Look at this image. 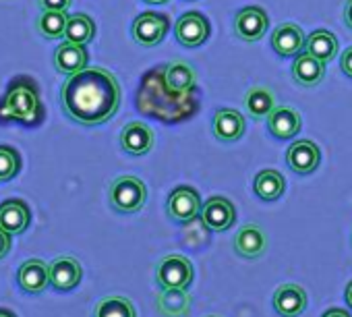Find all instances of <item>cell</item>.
Returning a JSON list of instances; mask_svg holds the SVG:
<instances>
[{"label": "cell", "mask_w": 352, "mask_h": 317, "mask_svg": "<svg viewBox=\"0 0 352 317\" xmlns=\"http://www.w3.org/2000/svg\"><path fill=\"white\" fill-rule=\"evenodd\" d=\"M60 104L65 114L85 127L110 120L120 106L118 79L102 67H85L69 75L60 87Z\"/></svg>", "instance_id": "1"}, {"label": "cell", "mask_w": 352, "mask_h": 317, "mask_svg": "<svg viewBox=\"0 0 352 317\" xmlns=\"http://www.w3.org/2000/svg\"><path fill=\"white\" fill-rule=\"evenodd\" d=\"M147 187L137 177H118L110 185V206L120 214H135L145 206Z\"/></svg>", "instance_id": "2"}, {"label": "cell", "mask_w": 352, "mask_h": 317, "mask_svg": "<svg viewBox=\"0 0 352 317\" xmlns=\"http://www.w3.org/2000/svg\"><path fill=\"white\" fill-rule=\"evenodd\" d=\"M155 280L162 288H189L193 282V263L185 255H168L157 263Z\"/></svg>", "instance_id": "3"}, {"label": "cell", "mask_w": 352, "mask_h": 317, "mask_svg": "<svg viewBox=\"0 0 352 317\" xmlns=\"http://www.w3.org/2000/svg\"><path fill=\"white\" fill-rule=\"evenodd\" d=\"M5 114L21 122H34L40 114V98L36 89L30 85L13 87L5 98Z\"/></svg>", "instance_id": "4"}, {"label": "cell", "mask_w": 352, "mask_h": 317, "mask_svg": "<svg viewBox=\"0 0 352 317\" xmlns=\"http://www.w3.org/2000/svg\"><path fill=\"white\" fill-rule=\"evenodd\" d=\"M201 208V197L193 187H176L168 197V216L176 222L195 220Z\"/></svg>", "instance_id": "5"}, {"label": "cell", "mask_w": 352, "mask_h": 317, "mask_svg": "<svg viewBox=\"0 0 352 317\" xmlns=\"http://www.w3.org/2000/svg\"><path fill=\"white\" fill-rule=\"evenodd\" d=\"M133 38L137 44L151 48L157 46L168 34V17L160 13H143L133 21Z\"/></svg>", "instance_id": "6"}, {"label": "cell", "mask_w": 352, "mask_h": 317, "mask_svg": "<svg viewBox=\"0 0 352 317\" xmlns=\"http://www.w3.org/2000/svg\"><path fill=\"white\" fill-rule=\"evenodd\" d=\"M176 38L187 48H197L210 38V21L197 11L185 13L176 21Z\"/></svg>", "instance_id": "7"}, {"label": "cell", "mask_w": 352, "mask_h": 317, "mask_svg": "<svg viewBox=\"0 0 352 317\" xmlns=\"http://www.w3.org/2000/svg\"><path fill=\"white\" fill-rule=\"evenodd\" d=\"M201 220L210 230H228L236 220V210L226 197H210L201 208Z\"/></svg>", "instance_id": "8"}, {"label": "cell", "mask_w": 352, "mask_h": 317, "mask_svg": "<svg viewBox=\"0 0 352 317\" xmlns=\"http://www.w3.org/2000/svg\"><path fill=\"white\" fill-rule=\"evenodd\" d=\"M267 13L259 7H247L239 11L234 19V32L241 40L245 42H257L265 36L267 32Z\"/></svg>", "instance_id": "9"}, {"label": "cell", "mask_w": 352, "mask_h": 317, "mask_svg": "<svg viewBox=\"0 0 352 317\" xmlns=\"http://www.w3.org/2000/svg\"><path fill=\"white\" fill-rule=\"evenodd\" d=\"M286 160H288V166L296 175H311L319 166L321 153H319V147L313 141L302 139V141H296V143H292L288 147Z\"/></svg>", "instance_id": "10"}, {"label": "cell", "mask_w": 352, "mask_h": 317, "mask_svg": "<svg viewBox=\"0 0 352 317\" xmlns=\"http://www.w3.org/2000/svg\"><path fill=\"white\" fill-rule=\"evenodd\" d=\"M19 286L30 294H40L50 286V265L42 259H28L17 272Z\"/></svg>", "instance_id": "11"}, {"label": "cell", "mask_w": 352, "mask_h": 317, "mask_svg": "<svg viewBox=\"0 0 352 317\" xmlns=\"http://www.w3.org/2000/svg\"><path fill=\"white\" fill-rule=\"evenodd\" d=\"M83 276V267L75 257L63 255L50 263V284L56 290H73Z\"/></svg>", "instance_id": "12"}, {"label": "cell", "mask_w": 352, "mask_h": 317, "mask_svg": "<svg viewBox=\"0 0 352 317\" xmlns=\"http://www.w3.org/2000/svg\"><path fill=\"white\" fill-rule=\"evenodd\" d=\"M234 251L245 259H257L267 251V237L257 224L243 226L234 237Z\"/></svg>", "instance_id": "13"}, {"label": "cell", "mask_w": 352, "mask_h": 317, "mask_svg": "<svg viewBox=\"0 0 352 317\" xmlns=\"http://www.w3.org/2000/svg\"><path fill=\"white\" fill-rule=\"evenodd\" d=\"M120 147L131 155H145L153 147V133L147 124L135 120L129 122L120 133Z\"/></svg>", "instance_id": "14"}, {"label": "cell", "mask_w": 352, "mask_h": 317, "mask_svg": "<svg viewBox=\"0 0 352 317\" xmlns=\"http://www.w3.org/2000/svg\"><path fill=\"white\" fill-rule=\"evenodd\" d=\"M274 309L282 317H298L307 309V292L298 284H284L274 294Z\"/></svg>", "instance_id": "15"}, {"label": "cell", "mask_w": 352, "mask_h": 317, "mask_svg": "<svg viewBox=\"0 0 352 317\" xmlns=\"http://www.w3.org/2000/svg\"><path fill=\"white\" fill-rule=\"evenodd\" d=\"M307 40L305 34L298 25L294 23H284L280 25L274 36H272V48L276 50V54L280 56H294L300 54V50L305 48Z\"/></svg>", "instance_id": "16"}, {"label": "cell", "mask_w": 352, "mask_h": 317, "mask_svg": "<svg viewBox=\"0 0 352 317\" xmlns=\"http://www.w3.org/2000/svg\"><path fill=\"white\" fill-rule=\"evenodd\" d=\"M300 124H302L300 114L290 106H278L267 116V127L278 139L296 137L298 131H300Z\"/></svg>", "instance_id": "17"}, {"label": "cell", "mask_w": 352, "mask_h": 317, "mask_svg": "<svg viewBox=\"0 0 352 317\" xmlns=\"http://www.w3.org/2000/svg\"><path fill=\"white\" fill-rule=\"evenodd\" d=\"M30 208L21 199H9L0 206V228L9 234H21L30 226Z\"/></svg>", "instance_id": "18"}, {"label": "cell", "mask_w": 352, "mask_h": 317, "mask_svg": "<svg viewBox=\"0 0 352 317\" xmlns=\"http://www.w3.org/2000/svg\"><path fill=\"white\" fill-rule=\"evenodd\" d=\"M54 67L58 73H65V75H75V73L83 71L87 67L85 48L81 44H73L67 40L54 52Z\"/></svg>", "instance_id": "19"}, {"label": "cell", "mask_w": 352, "mask_h": 317, "mask_svg": "<svg viewBox=\"0 0 352 317\" xmlns=\"http://www.w3.org/2000/svg\"><path fill=\"white\" fill-rule=\"evenodd\" d=\"M325 75V63L315 58L309 52H300L292 65V77L298 85L302 87H313L317 85Z\"/></svg>", "instance_id": "20"}, {"label": "cell", "mask_w": 352, "mask_h": 317, "mask_svg": "<svg viewBox=\"0 0 352 317\" xmlns=\"http://www.w3.org/2000/svg\"><path fill=\"white\" fill-rule=\"evenodd\" d=\"M214 133L220 141H236L245 133V116L239 110L222 108L214 116Z\"/></svg>", "instance_id": "21"}, {"label": "cell", "mask_w": 352, "mask_h": 317, "mask_svg": "<svg viewBox=\"0 0 352 317\" xmlns=\"http://www.w3.org/2000/svg\"><path fill=\"white\" fill-rule=\"evenodd\" d=\"M157 309L166 317H183L191 309V294L187 288H164L157 294Z\"/></svg>", "instance_id": "22"}, {"label": "cell", "mask_w": 352, "mask_h": 317, "mask_svg": "<svg viewBox=\"0 0 352 317\" xmlns=\"http://www.w3.org/2000/svg\"><path fill=\"white\" fill-rule=\"evenodd\" d=\"M305 50L309 54H313L315 58L327 63L331 61L336 54H338V40L331 32L327 30H317L313 32L309 38H307V44H305Z\"/></svg>", "instance_id": "23"}, {"label": "cell", "mask_w": 352, "mask_h": 317, "mask_svg": "<svg viewBox=\"0 0 352 317\" xmlns=\"http://www.w3.org/2000/svg\"><path fill=\"white\" fill-rule=\"evenodd\" d=\"M255 193L263 199V201H276L284 195L286 189V181L278 171H261L255 177V185H253Z\"/></svg>", "instance_id": "24"}, {"label": "cell", "mask_w": 352, "mask_h": 317, "mask_svg": "<svg viewBox=\"0 0 352 317\" xmlns=\"http://www.w3.org/2000/svg\"><path fill=\"white\" fill-rule=\"evenodd\" d=\"M96 36V25L94 21L83 15V13H77L73 17H69L67 21V32H65V38L73 44H81L85 46L87 42H91Z\"/></svg>", "instance_id": "25"}, {"label": "cell", "mask_w": 352, "mask_h": 317, "mask_svg": "<svg viewBox=\"0 0 352 317\" xmlns=\"http://www.w3.org/2000/svg\"><path fill=\"white\" fill-rule=\"evenodd\" d=\"M94 317H137L135 305L124 296H106L96 305Z\"/></svg>", "instance_id": "26"}, {"label": "cell", "mask_w": 352, "mask_h": 317, "mask_svg": "<svg viewBox=\"0 0 352 317\" xmlns=\"http://www.w3.org/2000/svg\"><path fill=\"white\" fill-rule=\"evenodd\" d=\"M195 83V73L189 65L185 63H174L166 71V85L174 94H185L193 87Z\"/></svg>", "instance_id": "27"}, {"label": "cell", "mask_w": 352, "mask_h": 317, "mask_svg": "<svg viewBox=\"0 0 352 317\" xmlns=\"http://www.w3.org/2000/svg\"><path fill=\"white\" fill-rule=\"evenodd\" d=\"M67 21L69 17L65 15V11H44L42 17L38 19V32L48 40L65 38Z\"/></svg>", "instance_id": "28"}, {"label": "cell", "mask_w": 352, "mask_h": 317, "mask_svg": "<svg viewBox=\"0 0 352 317\" xmlns=\"http://www.w3.org/2000/svg\"><path fill=\"white\" fill-rule=\"evenodd\" d=\"M245 104L251 112V116L255 118H265L270 116V112L274 110V96L270 89L265 87H253L247 98H245Z\"/></svg>", "instance_id": "29"}, {"label": "cell", "mask_w": 352, "mask_h": 317, "mask_svg": "<svg viewBox=\"0 0 352 317\" xmlns=\"http://www.w3.org/2000/svg\"><path fill=\"white\" fill-rule=\"evenodd\" d=\"M19 168H21V157L17 149L9 145H0V183L15 179Z\"/></svg>", "instance_id": "30"}, {"label": "cell", "mask_w": 352, "mask_h": 317, "mask_svg": "<svg viewBox=\"0 0 352 317\" xmlns=\"http://www.w3.org/2000/svg\"><path fill=\"white\" fill-rule=\"evenodd\" d=\"M40 5L44 11H65L71 5V0H40Z\"/></svg>", "instance_id": "31"}, {"label": "cell", "mask_w": 352, "mask_h": 317, "mask_svg": "<svg viewBox=\"0 0 352 317\" xmlns=\"http://www.w3.org/2000/svg\"><path fill=\"white\" fill-rule=\"evenodd\" d=\"M11 237H13V234H9L7 230L0 228V259L7 257V253L11 251V245H13Z\"/></svg>", "instance_id": "32"}, {"label": "cell", "mask_w": 352, "mask_h": 317, "mask_svg": "<svg viewBox=\"0 0 352 317\" xmlns=\"http://www.w3.org/2000/svg\"><path fill=\"white\" fill-rule=\"evenodd\" d=\"M340 65H342V71L352 79V48H348L344 54H342V61H340Z\"/></svg>", "instance_id": "33"}, {"label": "cell", "mask_w": 352, "mask_h": 317, "mask_svg": "<svg viewBox=\"0 0 352 317\" xmlns=\"http://www.w3.org/2000/svg\"><path fill=\"white\" fill-rule=\"evenodd\" d=\"M344 21H346V25L352 30V0H348V3H346V9H344Z\"/></svg>", "instance_id": "34"}, {"label": "cell", "mask_w": 352, "mask_h": 317, "mask_svg": "<svg viewBox=\"0 0 352 317\" xmlns=\"http://www.w3.org/2000/svg\"><path fill=\"white\" fill-rule=\"evenodd\" d=\"M323 317H350V313L344 309H329Z\"/></svg>", "instance_id": "35"}, {"label": "cell", "mask_w": 352, "mask_h": 317, "mask_svg": "<svg viewBox=\"0 0 352 317\" xmlns=\"http://www.w3.org/2000/svg\"><path fill=\"white\" fill-rule=\"evenodd\" d=\"M346 303L350 305V309H352V282L346 286Z\"/></svg>", "instance_id": "36"}, {"label": "cell", "mask_w": 352, "mask_h": 317, "mask_svg": "<svg viewBox=\"0 0 352 317\" xmlns=\"http://www.w3.org/2000/svg\"><path fill=\"white\" fill-rule=\"evenodd\" d=\"M0 317H15V313L7 311V309H0Z\"/></svg>", "instance_id": "37"}, {"label": "cell", "mask_w": 352, "mask_h": 317, "mask_svg": "<svg viewBox=\"0 0 352 317\" xmlns=\"http://www.w3.org/2000/svg\"><path fill=\"white\" fill-rule=\"evenodd\" d=\"M145 3H149V5H166L168 0H145Z\"/></svg>", "instance_id": "38"}, {"label": "cell", "mask_w": 352, "mask_h": 317, "mask_svg": "<svg viewBox=\"0 0 352 317\" xmlns=\"http://www.w3.org/2000/svg\"><path fill=\"white\" fill-rule=\"evenodd\" d=\"M210 317H214V315H210Z\"/></svg>", "instance_id": "39"}]
</instances>
